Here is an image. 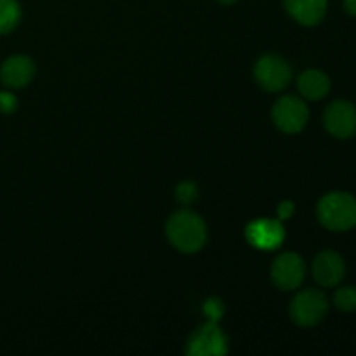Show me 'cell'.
Returning <instances> with one entry per match:
<instances>
[{"mask_svg": "<svg viewBox=\"0 0 356 356\" xmlns=\"http://www.w3.org/2000/svg\"><path fill=\"white\" fill-rule=\"evenodd\" d=\"M35 76V63L28 56H10L0 68V79L10 89L28 86Z\"/></svg>", "mask_w": 356, "mask_h": 356, "instance_id": "cell-11", "label": "cell"}, {"mask_svg": "<svg viewBox=\"0 0 356 356\" xmlns=\"http://www.w3.org/2000/svg\"><path fill=\"white\" fill-rule=\"evenodd\" d=\"M334 305L339 312L353 313L356 312V287L355 285H346V287L337 289L334 294Z\"/></svg>", "mask_w": 356, "mask_h": 356, "instance_id": "cell-15", "label": "cell"}, {"mask_svg": "<svg viewBox=\"0 0 356 356\" xmlns=\"http://www.w3.org/2000/svg\"><path fill=\"white\" fill-rule=\"evenodd\" d=\"M219 3H222V6H232V3H235L236 0H218Z\"/></svg>", "mask_w": 356, "mask_h": 356, "instance_id": "cell-21", "label": "cell"}, {"mask_svg": "<svg viewBox=\"0 0 356 356\" xmlns=\"http://www.w3.org/2000/svg\"><path fill=\"white\" fill-rule=\"evenodd\" d=\"M294 212H296V207L292 202H282V204L278 205V219H280V221L291 219L292 216H294Z\"/></svg>", "mask_w": 356, "mask_h": 356, "instance_id": "cell-19", "label": "cell"}, {"mask_svg": "<svg viewBox=\"0 0 356 356\" xmlns=\"http://www.w3.org/2000/svg\"><path fill=\"white\" fill-rule=\"evenodd\" d=\"M257 83L268 92L284 90L291 83L292 70L284 58L275 54H268L257 61L254 70Z\"/></svg>", "mask_w": 356, "mask_h": 356, "instance_id": "cell-5", "label": "cell"}, {"mask_svg": "<svg viewBox=\"0 0 356 356\" xmlns=\"http://www.w3.org/2000/svg\"><path fill=\"white\" fill-rule=\"evenodd\" d=\"M346 275V263L336 250H323L313 261V278L320 287H337Z\"/></svg>", "mask_w": 356, "mask_h": 356, "instance_id": "cell-9", "label": "cell"}, {"mask_svg": "<svg viewBox=\"0 0 356 356\" xmlns=\"http://www.w3.org/2000/svg\"><path fill=\"white\" fill-rule=\"evenodd\" d=\"M17 108V97L13 92H0V111L2 113H13Z\"/></svg>", "mask_w": 356, "mask_h": 356, "instance_id": "cell-18", "label": "cell"}, {"mask_svg": "<svg viewBox=\"0 0 356 356\" xmlns=\"http://www.w3.org/2000/svg\"><path fill=\"white\" fill-rule=\"evenodd\" d=\"M287 13L305 26L322 23L327 14V0H284Z\"/></svg>", "mask_w": 356, "mask_h": 356, "instance_id": "cell-12", "label": "cell"}, {"mask_svg": "<svg viewBox=\"0 0 356 356\" xmlns=\"http://www.w3.org/2000/svg\"><path fill=\"white\" fill-rule=\"evenodd\" d=\"M306 277L305 261L299 254L285 252L275 259L271 266V278L282 291H294Z\"/></svg>", "mask_w": 356, "mask_h": 356, "instance_id": "cell-8", "label": "cell"}, {"mask_svg": "<svg viewBox=\"0 0 356 356\" xmlns=\"http://www.w3.org/2000/svg\"><path fill=\"white\" fill-rule=\"evenodd\" d=\"M299 92L309 101H320L330 92V79L320 70H306L298 79Z\"/></svg>", "mask_w": 356, "mask_h": 356, "instance_id": "cell-13", "label": "cell"}, {"mask_svg": "<svg viewBox=\"0 0 356 356\" xmlns=\"http://www.w3.org/2000/svg\"><path fill=\"white\" fill-rule=\"evenodd\" d=\"M167 238L181 252H197L207 240L204 219L191 211L176 212L167 222Z\"/></svg>", "mask_w": 356, "mask_h": 356, "instance_id": "cell-1", "label": "cell"}, {"mask_svg": "<svg viewBox=\"0 0 356 356\" xmlns=\"http://www.w3.org/2000/svg\"><path fill=\"white\" fill-rule=\"evenodd\" d=\"M316 216L323 228L348 232L356 226V198L346 191H332L320 198Z\"/></svg>", "mask_w": 356, "mask_h": 356, "instance_id": "cell-2", "label": "cell"}, {"mask_svg": "<svg viewBox=\"0 0 356 356\" xmlns=\"http://www.w3.org/2000/svg\"><path fill=\"white\" fill-rule=\"evenodd\" d=\"M245 236L249 243L261 250H275L284 243L285 229L282 226L280 219L271 221V219H257L250 222L245 229Z\"/></svg>", "mask_w": 356, "mask_h": 356, "instance_id": "cell-10", "label": "cell"}, {"mask_svg": "<svg viewBox=\"0 0 356 356\" xmlns=\"http://www.w3.org/2000/svg\"><path fill=\"white\" fill-rule=\"evenodd\" d=\"M21 21V7L17 0H0V35L16 30Z\"/></svg>", "mask_w": 356, "mask_h": 356, "instance_id": "cell-14", "label": "cell"}, {"mask_svg": "<svg viewBox=\"0 0 356 356\" xmlns=\"http://www.w3.org/2000/svg\"><path fill=\"white\" fill-rule=\"evenodd\" d=\"M204 312L209 316V322H218L225 313V308H222V302L219 299H209L204 306Z\"/></svg>", "mask_w": 356, "mask_h": 356, "instance_id": "cell-17", "label": "cell"}, {"mask_svg": "<svg viewBox=\"0 0 356 356\" xmlns=\"http://www.w3.org/2000/svg\"><path fill=\"white\" fill-rule=\"evenodd\" d=\"M188 355L193 356H221L228 353V341L218 322H209L197 330L188 341Z\"/></svg>", "mask_w": 356, "mask_h": 356, "instance_id": "cell-7", "label": "cell"}, {"mask_svg": "<svg viewBox=\"0 0 356 356\" xmlns=\"http://www.w3.org/2000/svg\"><path fill=\"white\" fill-rule=\"evenodd\" d=\"M344 10H346L350 16H356V0H343Z\"/></svg>", "mask_w": 356, "mask_h": 356, "instance_id": "cell-20", "label": "cell"}, {"mask_svg": "<svg viewBox=\"0 0 356 356\" xmlns=\"http://www.w3.org/2000/svg\"><path fill=\"white\" fill-rule=\"evenodd\" d=\"M198 197V188L197 184L191 183V181H184L181 183L179 186L176 188V198L181 202L183 205H190L197 200Z\"/></svg>", "mask_w": 356, "mask_h": 356, "instance_id": "cell-16", "label": "cell"}, {"mask_svg": "<svg viewBox=\"0 0 356 356\" xmlns=\"http://www.w3.org/2000/svg\"><path fill=\"white\" fill-rule=\"evenodd\" d=\"M327 132L337 139H350L356 134V106L350 101H334L323 113Z\"/></svg>", "mask_w": 356, "mask_h": 356, "instance_id": "cell-6", "label": "cell"}, {"mask_svg": "<svg viewBox=\"0 0 356 356\" xmlns=\"http://www.w3.org/2000/svg\"><path fill=\"white\" fill-rule=\"evenodd\" d=\"M329 313V299L322 291L316 289H306L299 292L291 302V318L296 325L315 327L322 322Z\"/></svg>", "mask_w": 356, "mask_h": 356, "instance_id": "cell-3", "label": "cell"}, {"mask_svg": "<svg viewBox=\"0 0 356 356\" xmlns=\"http://www.w3.org/2000/svg\"><path fill=\"white\" fill-rule=\"evenodd\" d=\"M309 120V110L302 99L284 96L273 108V122L285 134H298Z\"/></svg>", "mask_w": 356, "mask_h": 356, "instance_id": "cell-4", "label": "cell"}]
</instances>
